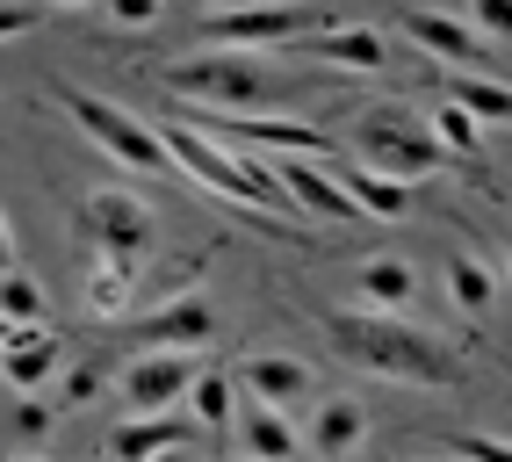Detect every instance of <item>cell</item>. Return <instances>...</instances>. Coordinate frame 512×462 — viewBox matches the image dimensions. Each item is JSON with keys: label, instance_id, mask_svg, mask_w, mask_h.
I'll return each instance as SVG.
<instances>
[{"label": "cell", "instance_id": "obj_16", "mask_svg": "<svg viewBox=\"0 0 512 462\" xmlns=\"http://www.w3.org/2000/svg\"><path fill=\"white\" fill-rule=\"evenodd\" d=\"M368 441V405L361 398H347V390H339V398H318V419H311V434H303V448L311 455H354Z\"/></svg>", "mask_w": 512, "mask_h": 462}, {"label": "cell", "instance_id": "obj_19", "mask_svg": "<svg viewBox=\"0 0 512 462\" xmlns=\"http://www.w3.org/2000/svg\"><path fill=\"white\" fill-rule=\"evenodd\" d=\"M332 174L368 217H404V181L397 174H383V167H332Z\"/></svg>", "mask_w": 512, "mask_h": 462}, {"label": "cell", "instance_id": "obj_1", "mask_svg": "<svg viewBox=\"0 0 512 462\" xmlns=\"http://www.w3.org/2000/svg\"><path fill=\"white\" fill-rule=\"evenodd\" d=\"M325 333L354 369L383 376V383H412V390H455L462 383V354L433 325H412V311H332Z\"/></svg>", "mask_w": 512, "mask_h": 462}, {"label": "cell", "instance_id": "obj_25", "mask_svg": "<svg viewBox=\"0 0 512 462\" xmlns=\"http://www.w3.org/2000/svg\"><path fill=\"white\" fill-rule=\"evenodd\" d=\"M87 311L94 318H123L130 311V260H101L87 275Z\"/></svg>", "mask_w": 512, "mask_h": 462}, {"label": "cell", "instance_id": "obj_18", "mask_svg": "<svg viewBox=\"0 0 512 462\" xmlns=\"http://www.w3.org/2000/svg\"><path fill=\"white\" fill-rule=\"evenodd\" d=\"M224 441H238L246 455H296V448H303V434L282 419V405H267V398H246V405H238V426H231Z\"/></svg>", "mask_w": 512, "mask_h": 462}, {"label": "cell", "instance_id": "obj_14", "mask_svg": "<svg viewBox=\"0 0 512 462\" xmlns=\"http://www.w3.org/2000/svg\"><path fill=\"white\" fill-rule=\"evenodd\" d=\"M289 51H296V58H325V65H347V73H383V65H390L383 37H375V29H361V22H339V29H311V37H296Z\"/></svg>", "mask_w": 512, "mask_h": 462}, {"label": "cell", "instance_id": "obj_21", "mask_svg": "<svg viewBox=\"0 0 512 462\" xmlns=\"http://www.w3.org/2000/svg\"><path fill=\"white\" fill-rule=\"evenodd\" d=\"M181 405H195V419H202V434H231V369H202L195 383H188V398Z\"/></svg>", "mask_w": 512, "mask_h": 462}, {"label": "cell", "instance_id": "obj_32", "mask_svg": "<svg viewBox=\"0 0 512 462\" xmlns=\"http://www.w3.org/2000/svg\"><path fill=\"white\" fill-rule=\"evenodd\" d=\"M15 268V239H8V217H0V275Z\"/></svg>", "mask_w": 512, "mask_h": 462}, {"label": "cell", "instance_id": "obj_23", "mask_svg": "<svg viewBox=\"0 0 512 462\" xmlns=\"http://www.w3.org/2000/svg\"><path fill=\"white\" fill-rule=\"evenodd\" d=\"M448 296H455L469 318H484V311L498 304V282H491V268H484L476 253H455V260H448Z\"/></svg>", "mask_w": 512, "mask_h": 462}, {"label": "cell", "instance_id": "obj_10", "mask_svg": "<svg viewBox=\"0 0 512 462\" xmlns=\"http://www.w3.org/2000/svg\"><path fill=\"white\" fill-rule=\"evenodd\" d=\"M404 37H412L419 51H433L440 65H491V37L476 22H462V15H440V8H412L404 15Z\"/></svg>", "mask_w": 512, "mask_h": 462}, {"label": "cell", "instance_id": "obj_31", "mask_svg": "<svg viewBox=\"0 0 512 462\" xmlns=\"http://www.w3.org/2000/svg\"><path fill=\"white\" fill-rule=\"evenodd\" d=\"M94 390H101V369H73V376L58 383V412H73V405H87Z\"/></svg>", "mask_w": 512, "mask_h": 462}, {"label": "cell", "instance_id": "obj_12", "mask_svg": "<svg viewBox=\"0 0 512 462\" xmlns=\"http://www.w3.org/2000/svg\"><path fill=\"white\" fill-rule=\"evenodd\" d=\"M231 383L246 390V398H267V405H296V398H311V390H318L311 361H296V354H238Z\"/></svg>", "mask_w": 512, "mask_h": 462}, {"label": "cell", "instance_id": "obj_28", "mask_svg": "<svg viewBox=\"0 0 512 462\" xmlns=\"http://www.w3.org/2000/svg\"><path fill=\"white\" fill-rule=\"evenodd\" d=\"M37 22H44L37 0H0V44H8V37H29Z\"/></svg>", "mask_w": 512, "mask_h": 462}, {"label": "cell", "instance_id": "obj_20", "mask_svg": "<svg viewBox=\"0 0 512 462\" xmlns=\"http://www.w3.org/2000/svg\"><path fill=\"white\" fill-rule=\"evenodd\" d=\"M448 102H462L476 123H512V87H498V80H484V73H448Z\"/></svg>", "mask_w": 512, "mask_h": 462}, {"label": "cell", "instance_id": "obj_13", "mask_svg": "<svg viewBox=\"0 0 512 462\" xmlns=\"http://www.w3.org/2000/svg\"><path fill=\"white\" fill-rule=\"evenodd\" d=\"M65 361V340L44 333V325H8V340H0V376L15 390H44Z\"/></svg>", "mask_w": 512, "mask_h": 462}, {"label": "cell", "instance_id": "obj_24", "mask_svg": "<svg viewBox=\"0 0 512 462\" xmlns=\"http://www.w3.org/2000/svg\"><path fill=\"white\" fill-rule=\"evenodd\" d=\"M426 123H433V138L448 145V159H476V152H484V123H476L462 102H440Z\"/></svg>", "mask_w": 512, "mask_h": 462}, {"label": "cell", "instance_id": "obj_3", "mask_svg": "<svg viewBox=\"0 0 512 462\" xmlns=\"http://www.w3.org/2000/svg\"><path fill=\"white\" fill-rule=\"evenodd\" d=\"M166 94H181L195 109H275L296 94V80H282L275 65H260L253 51H231V44H210L195 58H174L159 73Z\"/></svg>", "mask_w": 512, "mask_h": 462}, {"label": "cell", "instance_id": "obj_29", "mask_svg": "<svg viewBox=\"0 0 512 462\" xmlns=\"http://www.w3.org/2000/svg\"><path fill=\"white\" fill-rule=\"evenodd\" d=\"M109 15H116V29H145L166 15V0H109Z\"/></svg>", "mask_w": 512, "mask_h": 462}, {"label": "cell", "instance_id": "obj_36", "mask_svg": "<svg viewBox=\"0 0 512 462\" xmlns=\"http://www.w3.org/2000/svg\"><path fill=\"white\" fill-rule=\"evenodd\" d=\"M202 8H217V0H202Z\"/></svg>", "mask_w": 512, "mask_h": 462}, {"label": "cell", "instance_id": "obj_27", "mask_svg": "<svg viewBox=\"0 0 512 462\" xmlns=\"http://www.w3.org/2000/svg\"><path fill=\"white\" fill-rule=\"evenodd\" d=\"M469 15L491 44H512V0H469Z\"/></svg>", "mask_w": 512, "mask_h": 462}, {"label": "cell", "instance_id": "obj_5", "mask_svg": "<svg viewBox=\"0 0 512 462\" xmlns=\"http://www.w3.org/2000/svg\"><path fill=\"white\" fill-rule=\"evenodd\" d=\"M58 102H65V116H73L80 130H87V138L101 145V152H109L116 159V167L123 174H152V181H166V174H181L174 167V152H166L159 145V130L145 123V116H130V109H116L109 102V94H87V87H65L58 94Z\"/></svg>", "mask_w": 512, "mask_h": 462}, {"label": "cell", "instance_id": "obj_22", "mask_svg": "<svg viewBox=\"0 0 512 462\" xmlns=\"http://www.w3.org/2000/svg\"><path fill=\"white\" fill-rule=\"evenodd\" d=\"M51 426H58V405H44L37 390H22L15 405H0V441H15V448H37Z\"/></svg>", "mask_w": 512, "mask_h": 462}, {"label": "cell", "instance_id": "obj_8", "mask_svg": "<svg viewBox=\"0 0 512 462\" xmlns=\"http://www.w3.org/2000/svg\"><path fill=\"white\" fill-rule=\"evenodd\" d=\"M195 376H202L195 347H152V354H138V361L123 369V405H130V412H166V405L188 398Z\"/></svg>", "mask_w": 512, "mask_h": 462}, {"label": "cell", "instance_id": "obj_7", "mask_svg": "<svg viewBox=\"0 0 512 462\" xmlns=\"http://www.w3.org/2000/svg\"><path fill=\"white\" fill-rule=\"evenodd\" d=\"M73 224H80L87 246H101V260H138V253L152 246V210H145L130 188H94V195H80Z\"/></svg>", "mask_w": 512, "mask_h": 462}, {"label": "cell", "instance_id": "obj_30", "mask_svg": "<svg viewBox=\"0 0 512 462\" xmlns=\"http://www.w3.org/2000/svg\"><path fill=\"white\" fill-rule=\"evenodd\" d=\"M440 448H455V455H505V462H512V441H505V434H448Z\"/></svg>", "mask_w": 512, "mask_h": 462}, {"label": "cell", "instance_id": "obj_34", "mask_svg": "<svg viewBox=\"0 0 512 462\" xmlns=\"http://www.w3.org/2000/svg\"><path fill=\"white\" fill-rule=\"evenodd\" d=\"M0 340H8V311H0Z\"/></svg>", "mask_w": 512, "mask_h": 462}, {"label": "cell", "instance_id": "obj_26", "mask_svg": "<svg viewBox=\"0 0 512 462\" xmlns=\"http://www.w3.org/2000/svg\"><path fill=\"white\" fill-rule=\"evenodd\" d=\"M0 311H8V325H37L44 318V289L8 268V275H0Z\"/></svg>", "mask_w": 512, "mask_h": 462}, {"label": "cell", "instance_id": "obj_4", "mask_svg": "<svg viewBox=\"0 0 512 462\" xmlns=\"http://www.w3.org/2000/svg\"><path fill=\"white\" fill-rule=\"evenodd\" d=\"M354 145H361L368 167H383L397 181H426V174L448 167V145H440L433 123L419 109H404V102H368L354 116Z\"/></svg>", "mask_w": 512, "mask_h": 462}, {"label": "cell", "instance_id": "obj_11", "mask_svg": "<svg viewBox=\"0 0 512 462\" xmlns=\"http://www.w3.org/2000/svg\"><path fill=\"white\" fill-rule=\"evenodd\" d=\"M210 333H217V304L210 296H166L159 311H145L138 325H130L138 347H202Z\"/></svg>", "mask_w": 512, "mask_h": 462}, {"label": "cell", "instance_id": "obj_17", "mask_svg": "<svg viewBox=\"0 0 512 462\" xmlns=\"http://www.w3.org/2000/svg\"><path fill=\"white\" fill-rule=\"evenodd\" d=\"M188 441H195V426L174 419V405H166V412H138L130 426H116V434H109V455H116V462H138V455H166V448H188Z\"/></svg>", "mask_w": 512, "mask_h": 462}, {"label": "cell", "instance_id": "obj_2", "mask_svg": "<svg viewBox=\"0 0 512 462\" xmlns=\"http://www.w3.org/2000/svg\"><path fill=\"white\" fill-rule=\"evenodd\" d=\"M159 145L174 152V167H181V174H195L210 195H224V203L253 210V217H267V224H275V217L289 210V188L275 181V167H267V159L217 145L210 130H195L188 116H181V123H166V130H159Z\"/></svg>", "mask_w": 512, "mask_h": 462}, {"label": "cell", "instance_id": "obj_9", "mask_svg": "<svg viewBox=\"0 0 512 462\" xmlns=\"http://www.w3.org/2000/svg\"><path fill=\"white\" fill-rule=\"evenodd\" d=\"M275 181L289 188V203L311 210V217H332V224H361V217H368L354 195L339 188V174L325 167V159H311V152H282V159H275Z\"/></svg>", "mask_w": 512, "mask_h": 462}, {"label": "cell", "instance_id": "obj_35", "mask_svg": "<svg viewBox=\"0 0 512 462\" xmlns=\"http://www.w3.org/2000/svg\"><path fill=\"white\" fill-rule=\"evenodd\" d=\"M505 260H512V231H505Z\"/></svg>", "mask_w": 512, "mask_h": 462}, {"label": "cell", "instance_id": "obj_15", "mask_svg": "<svg viewBox=\"0 0 512 462\" xmlns=\"http://www.w3.org/2000/svg\"><path fill=\"white\" fill-rule=\"evenodd\" d=\"M368 311H412V289H419V268L404 253H368L361 268H354V282H347Z\"/></svg>", "mask_w": 512, "mask_h": 462}, {"label": "cell", "instance_id": "obj_33", "mask_svg": "<svg viewBox=\"0 0 512 462\" xmlns=\"http://www.w3.org/2000/svg\"><path fill=\"white\" fill-rule=\"evenodd\" d=\"M58 8H94V0H58Z\"/></svg>", "mask_w": 512, "mask_h": 462}, {"label": "cell", "instance_id": "obj_6", "mask_svg": "<svg viewBox=\"0 0 512 462\" xmlns=\"http://www.w3.org/2000/svg\"><path fill=\"white\" fill-rule=\"evenodd\" d=\"M325 29L318 0H267V8H210L202 15V44H231V51H275Z\"/></svg>", "mask_w": 512, "mask_h": 462}]
</instances>
